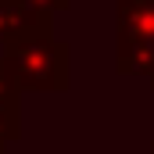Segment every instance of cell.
Masks as SVG:
<instances>
[{
	"label": "cell",
	"mask_w": 154,
	"mask_h": 154,
	"mask_svg": "<svg viewBox=\"0 0 154 154\" xmlns=\"http://www.w3.org/2000/svg\"><path fill=\"white\" fill-rule=\"evenodd\" d=\"M0 68L18 93L65 90L68 86V47L50 32H32V36L4 43Z\"/></svg>",
	"instance_id": "1"
},
{
	"label": "cell",
	"mask_w": 154,
	"mask_h": 154,
	"mask_svg": "<svg viewBox=\"0 0 154 154\" xmlns=\"http://www.w3.org/2000/svg\"><path fill=\"white\" fill-rule=\"evenodd\" d=\"M122 72H147L154 65V0H118Z\"/></svg>",
	"instance_id": "2"
},
{
	"label": "cell",
	"mask_w": 154,
	"mask_h": 154,
	"mask_svg": "<svg viewBox=\"0 0 154 154\" xmlns=\"http://www.w3.org/2000/svg\"><path fill=\"white\" fill-rule=\"evenodd\" d=\"M54 11L39 7L36 0H0V43L32 36V32H50Z\"/></svg>",
	"instance_id": "3"
},
{
	"label": "cell",
	"mask_w": 154,
	"mask_h": 154,
	"mask_svg": "<svg viewBox=\"0 0 154 154\" xmlns=\"http://www.w3.org/2000/svg\"><path fill=\"white\" fill-rule=\"evenodd\" d=\"M36 4H39V7H47V11H61L68 0H36Z\"/></svg>",
	"instance_id": "5"
},
{
	"label": "cell",
	"mask_w": 154,
	"mask_h": 154,
	"mask_svg": "<svg viewBox=\"0 0 154 154\" xmlns=\"http://www.w3.org/2000/svg\"><path fill=\"white\" fill-rule=\"evenodd\" d=\"M0 111H22V93L7 82L4 68H0Z\"/></svg>",
	"instance_id": "4"
}]
</instances>
